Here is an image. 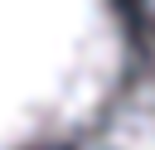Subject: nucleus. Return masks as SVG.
<instances>
[{
    "instance_id": "f257e3e1",
    "label": "nucleus",
    "mask_w": 155,
    "mask_h": 150,
    "mask_svg": "<svg viewBox=\"0 0 155 150\" xmlns=\"http://www.w3.org/2000/svg\"><path fill=\"white\" fill-rule=\"evenodd\" d=\"M126 73L116 0H0V150H58Z\"/></svg>"
},
{
    "instance_id": "f03ea898",
    "label": "nucleus",
    "mask_w": 155,
    "mask_h": 150,
    "mask_svg": "<svg viewBox=\"0 0 155 150\" xmlns=\"http://www.w3.org/2000/svg\"><path fill=\"white\" fill-rule=\"evenodd\" d=\"M63 150H155V63L121 73Z\"/></svg>"
},
{
    "instance_id": "7ed1b4c3",
    "label": "nucleus",
    "mask_w": 155,
    "mask_h": 150,
    "mask_svg": "<svg viewBox=\"0 0 155 150\" xmlns=\"http://www.w3.org/2000/svg\"><path fill=\"white\" fill-rule=\"evenodd\" d=\"M140 5H145V10H150V19H155V0H140Z\"/></svg>"
}]
</instances>
